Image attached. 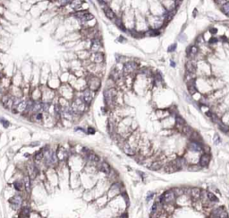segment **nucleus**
I'll return each mask as SVG.
<instances>
[{
    "label": "nucleus",
    "mask_w": 229,
    "mask_h": 218,
    "mask_svg": "<svg viewBox=\"0 0 229 218\" xmlns=\"http://www.w3.org/2000/svg\"><path fill=\"white\" fill-rule=\"evenodd\" d=\"M124 192H125L124 185L120 180H116L115 182H112L110 184L109 188H108L107 192H106V195H107L108 198L110 200V199H112V198H116V197H117V196H119V195H121Z\"/></svg>",
    "instance_id": "obj_1"
},
{
    "label": "nucleus",
    "mask_w": 229,
    "mask_h": 218,
    "mask_svg": "<svg viewBox=\"0 0 229 218\" xmlns=\"http://www.w3.org/2000/svg\"><path fill=\"white\" fill-rule=\"evenodd\" d=\"M141 59L136 58H131L130 60L123 64V74L125 75H136L138 69L141 67Z\"/></svg>",
    "instance_id": "obj_2"
},
{
    "label": "nucleus",
    "mask_w": 229,
    "mask_h": 218,
    "mask_svg": "<svg viewBox=\"0 0 229 218\" xmlns=\"http://www.w3.org/2000/svg\"><path fill=\"white\" fill-rule=\"evenodd\" d=\"M85 78L87 83V88L95 93H98L100 90L101 86H102V77L88 73Z\"/></svg>",
    "instance_id": "obj_3"
},
{
    "label": "nucleus",
    "mask_w": 229,
    "mask_h": 218,
    "mask_svg": "<svg viewBox=\"0 0 229 218\" xmlns=\"http://www.w3.org/2000/svg\"><path fill=\"white\" fill-rule=\"evenodd\" d=\"M8 202H9L10 206H11L14 210L19 211V210L21 209V207L22 206L23 202H24L23 196H22V193L17 192L16 194H14L13 197H11V198L8 199Z\"/></svg>",
    "instance_id": "obj_4"
},
{
    "label": "nucleus",
    "mask_w": 229,
    "mask_h": 218,
    "mask_svg": "<svg viewBox=\"0 0 229 218\" xmlns=\"http://www.w3.org/2000/svg\"><path fill=\"white\" fill-rule=\"evenodd\" d=\"M79 93H80L79 96L85 102V104L88 105L89 107L92 104V102H93V101L96 97V94H97V93L90 90L89 88H85L84 90L79 92Z\"/></svg>",
    "instance_id": "obj_5"
},
{
    "label": "nucleus",
    "mask_w": 229,
    "mask_h": 218,
    "mask_svg": "<svg viewBox=\"0 0 229 218\" xmlns=\"http://www.w3.org/2000/svg\"><path fill=\"white\" fill-rule=\"evenodd\" d=\"M200 54V49L196 46L193 42L189 44L185 49V59H196Z\"/></svg>",
    "instance_id": "obj_6"
},
{
    "label": "nucleus",
    "mask_w": 229,
    "mask_h": 218,
    "mask_svg": "<svg viewBox=\"0 0 229 218\" xmlns=\"http://www.w3.org/2000/svg\"><path fill=\"white\" fill-rule=\"evenodd\" d=\"M103 48H104V45H103L102 38L101 37L93 38L90 40V49H89L90 53L103 51Z\"/></svg>",
    "instance_id": "obj_7"
},
{
    "label": "nucleus",
    "mask_w": 229,
    "mask_h": 218,
    "mask_svg": "<svg viewBox=\"0 0 229 218\" xmlns=\"http://www.w3.org/2000/svg\"><path fill=\"white\" fill-rule=\"evenodd\" d=\"M211 162H212V154L201 153L200 155L198 163L201 167V169L203 170V169H208L210 167V165L211 164Z\"/></svg>",
    "instance_id": "obj_8"
},
{
    "label": "nucleus",
    "mask_w": 229,
    "mask_h": 218,
    "mask_svg": "<svg viewBox=\"0 0 229 218\" xmlns=\"http://www.w3.org/2000/svg\"><path fill=\"white\" fill-rule=\"evenodd\" d=\"M89 60L93 64H104L106 63V54L104 51L90 53Z\"/></svg>",
    "instance_id": "obj_9"
},
{
    "label": "nucleus",
    "mask_w": 229,
    "mask_h": 218,
    "mask_svg": "<svg viewBox=\"0 0 229 218\" xmlns=\"http://www.w3.org/2000/svg\"><path fill=\"white\" fill-rule=\"evenodd\" d=\"M160 197H161L162 204H175L176 197H175L174 191L172 190V188L165 190V191L160 195Z\"/></svg>",
    "instance_id": "obj_10"
},
{
    "label": "nucleus",
    "mask_w": 229,
    "mask_h": 218,
    "mask_svg": "<svg viewBox=\"0 0 229 218\" xmlns=\"http://www.w3.org/2000/svg\"><path fill=\"white\" fill-rule=\"evenodd\" d=\"M197 69H198V62L196 59H185V62L184 63V70L185 72L197 75Z\"/></svg>",
    "instance_id": "obj_11"
},
{
    "label": "nucleus",
    "mask_w": 229,
    "mask_h": 218,
    "mask_svg": "<svg viewBox=\"0 0 229 218\" xmlns=\"http://www.w3.org/2000/svg\"><path fill=\"white\" fill-rule=\"evenodd\" d=\"M101 10H102V12H103L104 15L106 16V18H107L108 21H110L111 22H113V21L115 20V18L116 17V14L112 10V8L109 7V5H108V4L105 5L104 7H101Z\"/></svg>",
    "instance_id": "obj_12"
},
{
    "label": "nucleus",
    "mask_w": 229,
    "mask_h": 218,
    "mask_svg": "<svg viewBox=\"0 0 229 218\" xmlns=\"http://www.w3.org/2000/svg\"><path fill=\"white\" fill-rule=\"evenodd\" d=\"M160 125L162 128H167V129H174V116L170 115L169 117L164 119L163 120H160Z\"/></svg>",
    "instance_id": "obj_13"
},
{
    "label": "nucleus",
    "mask_w": 229,
    "mask_h": 218,
    "mask_svg": "<svg viewBox=\"0 0 229 218\" xmlns=\"http://www.w3.org/2000/svg\"><path fill=\"white\" fill-rule=\"evenodd\" d=\"M165 163H166V162H164L162 160L155 159L153 161V162L151 163V165L149 168V170L152 171V172H160L161 170L163 169L164 165H165Z\"/></svg>",
    "instance_id": "obj_14"
},
{
    "label": "nucleus",
    "mask_w": 229,
    "mask_h": 218,
    "mask_svg": "<svg viewBox=\"0 0 229 218\" xmlns=\"http://www.w3.org/2000/svg\"><path fill=\"white\" fill-rule=\"evenodd\" d=\"M23 185H24V191L26 194H30L32 192V179L28 174H25L22 178Z\"/></svg>",
    "instance_id": "obj_15"
},
{
    "label": "nucleus",
    "mask_w": 229,
    "mask_h": 218,
    "mask_svg": "<svg viewBox=\"0 0 229 218\" xmlns=\"http://www.w3.org/2000/svg\"><path fill=\"white\" fill-rule=\"evenodd\" d=\"M83 0H72V2L68 5V7L72 11L76 12L83 9Z\"/></svg>",
    "instance_id": "obj_16"
},
{
    "label": "nucleus",
    "mask_w": 229,
    "mask_h": 218,
    "mask_svg": "<svg viewBox=\"0 0 229 218\" xmlns=\"http://www.w3.org/2000/svg\"><path fill=\"white\" fill-rule=\"evenodd\" d=\"M201 193V188L199 187H191V194L190 197L192 200H199Z\"/></svg>",
    "instance_id": "obj_17"
},
{
    "label": "nucleus",
    "mask_w": 229,
    "mask_h": 218,
    "mask_svg": "<svg viewBox=\"0 0 229 218\" xmlns=\"http://www.w3.org/2000/svg\"><path fill=\"white\" fill-rule=\"evenodd\" d=\"M193 43H194L196 46H198L200 49L202 48V47H204L205 45H207V43H206L204 38H203L202 33H199V34H197V35L195 36L194 41H193Z\"/></svg>",
    "instance_id": "obj_18"
},
{
    "label": "nucleus",
    "mask_w": 229,
    "mask_h": 218,
    "mask_svg": "<svg viewBox=\"0 0 229 218\" xmlns=\"http://www.w3.org/2000/svg\"><path fill=\"white\" fill-rule=\"evenodd\" d=\"M207 198L210 203L214 205H218L219 203V198L217 196V194L212 191H210V190H207Z\"/></svg>",
    "instance_id": "obj_19"
},
{
    "label": "nucleus",
    "mask_w": 229,
    "mask_h": 218,
    "mask_svg": "<svg viewBox=\"0 0 229 218\" xmlns=\"http://www.w3.org/2000/svg\"><path fill=\"white\" fill-rule=\"evenodd\" d=\"M13 187L16 192L22 193L24 189V185H23V180H16L13 182Z\"/></svg>",
    "instance_id": "obj_20"
},
{
    "label": "nucleus",
    "mask_w": 229,
    "mask_h": 218,
    "mask_svg": "<svg viewBox=\"0 0 229 218\" xmlns=\"http://www.w3.org/2000/svg\"><path fill=\"white\" fill-rule=\"evenodd\" d=\"M43 155H44V152H43L42 148L40 150L37 151L36 153H34V154H33V162L36 163V164L39 165V163H42Z\"/></svg>",
    "instance_id": "obj_21"
},
{
    "label": "nucleus",
    "mask_w": 229,
    "mask_h": 218,
    "mask_svg": "<svg viewBox=\"0 0 229 218\" xmlns=\"http://www.w3.org/2000/svg\"><path fill=\"white\" fill-rule=\"evenodd\" d=\"M175 41L178 42V43H182V44H184L188 41V36L187 34L184 32V33H179V34H178L175 38Z\"/></svg>",
    "instance_id": "obj_22"
},
{
    "label": "nucleus",
    "mask_w": 229,
    "mask_h": 218,
    "mask_svg": "<svg viewBox=\"0 0 229 218\" xmlns=\"http://www.w3.org/2000/svg\"><path fill=\"white\" fill-rule=\"evenodd\" d=\"M218 10L220 11V13L225 15L226 18L229 19V1H227L226 3H225L221 7L218 8Z\"/></svg>",
    "instance_id": "obj_23"
},
{
    "label": "nucleus",
    "mask_w": 229,
    "mask_h": 218,
    "mask_svg": "<svg viewBox=\"0 0 229 218\" xmlns=\"http://www.w3.org/2000/svg\"><path fill=\"white\" fill-rule=\"evenodd\" d=\"M177 49H178V42L175 41L170 43V44L167 47V52L169 53V54H174V53L176 52Z\"/></svg>",
    "instance_id": "obj_24"
},
{
    "label": "nucleus",
    "mask_w": 229,
    "mask_h": 218,
    "mask_svg": "<svg viewBox=\"0 0 229 218\" xmlns=\"http://www.w3.org/2000/svg\"><path fill=\"white\" fill-rule=\"evenodd\" d=\"M172 188V190L174 191V195H175V197L176 198H178V197H180V196H183V195H184V186L182 187V186H178V187H173V188Z\"/></svg>",
    "instance_id": "obj_25"
},
{
    "label": "nucleus",
    "mask_w": 229,
    "mask_h": 218,
    "mask_svg": "<svg viewBox=\"0 0 229 218\" xmlns=\"http://www.w3.org/2000/svg\"><path fill=\"white\" fill-rule=\"evenodd\" d=\"M211 36H216L218 34V28L215 25V24H211L210 26H208V28L206 30Z\"/></svg>",
    "instance_id": "obj_26"
},
{
    "label": "nucleus",
    "mask_w": 229,
    "mask_h": 218,
    "mask_svg": "<svg viewBox=\"0 0 229 218\" xmlns=\"http://www.w3.org/2000/svg\"><path fill=\"white\" fill-rule=\"evenodd\" d=\"M212 142H213L214 146H220L222 144V138H221L220 135L218 133L215 132V134L213 135V137H212Z\"/></svg>",
    "instance_id": "obj_27"
},
{
    "label": "nucleus",
    "mask_w": 229,
    "mask_h": 218,
    "mask_svg": "<svg viewBox=\"0 0 229 218\" xmlns=\"http://www.w3.org/2000/svg\"><path fill=\"white\" fill-rule=\"evenodd\" d=\"M187 171L189 172H200L201 171V167L200 166L199 163H192V164H189L187 169Z\"/></svg>",
    "instance_id": "obj_28"
},
{
    "label": "nucleus",
    "mask_w": 229,
    "mask_h": 218,
    "mask_svg": "<svg viewBox=\"0 0 229 218\" xmlns=\"http://www.w3.org/2000/svg\"><path fill=\"white\" fill-rule=\"evenodd\" d=\"M156 193L154 192V191H149L148 193H147V195H146V198H145V200H146V202L147 203H149L150 201H152V200H154L155 199V198H156Z\"/></svg>",
    "instance_id": "obj_29"
},
{
    "label": "nucleus",
    "mask_w": 229,
    "mask_h": 218,
    "mask_svg": "<svg viewBox=\"0 0 229 218\" xmlns=\"http://www.w3.org/2000/svg\"><path fill=\"white\" fill-rule=\"evenodd\" d=\"M116 41L117 43L125 44V43L128 42V39H127L126 36H124V35H123V34H120V35H118V36L116 37Z\"/></svg>",
    "instance_id": "obj_30"
},
{
    "label": "nucleus",
    "mask_w": 229,
    "mask_h": 218,
    "mask_svg": "<svg viewBox=\"0 0 229 218\" xmlns=\"http://www.w3.org/2000/svg\"><path fill=\"white\" fill-rule=\"evenodd\" d=\"M71 2H72V0H57V4L58 6H60L61 7H67Z\"/></svg>",
    "instance_id": "obj_31"
},
{
    "label": "nucleus",
    "mask_w": 229,
    "mask_h": 218,
    "mask_svg": "<svg viewBox=\"0 0 229 218\" xmlns=\"http://www.w3.org/2000/svg\"><path fill=\"white\" fill-rule=\"evenodd\" d=\"M228 0H212L213 4L215 5V7H217L218 8L221 7L225 3H226Z\"/></svg>",
    "instance_id": "obj_32"
},
{
    "label": "nucleus",
    "mask_w": 229,
    "mask_h": 218,
    "mask_svg": "<svg viewBox=\"0 0 229 218\" xmlns=\"http://www.w3.org/2000/svg\"><path fill=\"white\" fill-rule=\"evenodd\" d=\"M85 129H86V134L87 135H95L96 132H97L96 128L94 127H92V126H88L87 128H85Z\"/></svg>",
    "instance_id": "obj_33"
},
{
    "label": "nucleus",
    "mask_w": 229,
    "mask_h": 218,
    "mask_svg": "<svg viewBox=\"0 0 229 218\" xmlns=\"http://www.w3.org/2000/svg\"><path fill=\"white\" fill-rule=\"evenodd\" d=\"M0 123L2 124V126L5 127V128H7L9 126H10V123H9V121L7 120H6L5 118H0Z\"/></svg>",
    "instance_id": "obj_34"
},
{
    "label": "nucleus",
    "mask_w": 229,
    "mask_h": 218,
    "mask_svg": "<svg viewBox=\"0 0 229 218\" xmlns=\"http://www.w3.org/2000/svg\"><path fill=\"white\" fill-rule=\"evenodd\" d=\"M169 67H170L171 68H176V67H177V62L175 61V59H169Z\"/></svg>",
    "instance_id": "obj_35"
},
{
    "label": "nucleus",
    "mask_w": 229,
    "mask_h": 218,
    "mask_svg": "<svg viewBox=\"0 0 229 218\" xmlns=\"http://www.w3.org/2000/svg\"><path fill=\"white\" fill-rule=\"evenodd\" d=\"M97 2H98V6H99L100 7H104L105 5L108 4V3L106 2V0H97Z\"/></svg>",
    "instance_id": "obj_36"
},
{
    "label": "nucleus",
    "mask_w": 229,
    "mask_h": 218,
    "mask_svg": "<svg viewBox=\"0 0 229 218\" xmlns=\"http://www.w3.org/2000/svg\"><path fill=\"white\" fill-rule=\"evenodd\" d=\"M198 15H199V10H198L197 7H195V8L193 9V11H192V17H193V18H197Z\"/></svg>",
    "instance_id": "obj_37"
},
{
    "label": "nucleus",
    "mask_w": 229,
    "mask_h": 218,
    "mask_svg": "<svg viewBox=\"0 0 229 218\" xmlns=\"http://www.w3.org/2000/svg\"><path fill=\"white\" fill-rule=\"evenodd\" d=\"M39 144H40L39 142H33V143H32L30 146H39Z\"/></svg>",
    "instance_id": "obj_38"
},
{
    "label": "nucleus",
    "mask_w": 229,
    "mask_h": 218,
    "mask_svg": "<svg viewBox=\"0 0 229 218\" xmlns=\"http://www.w3.org/2000/svg\"><path fill=\"white\" fill-rule=\"evenodd\" d=\"M1 94H2V91H1V88H0V96H1ZM2 97V96H1Z\"/></svg>",
    "instance_id": "obj_39"
},
{
    "label": "nucleus",
    "mask_w": 229,
    "mask_h": 218,
    "mask_svg": "<svg viewBox=\"0 0 229 218\" xmlns=\"http://www.w3.org/2000/svg\"><path fill=\"white\" fill-rule=\"evenodd\" d=\"M228 31H229V26H228Z\"/></svg>",
    "instance_id": "obj_40"
},
{
    "label": "nucleus",
    "mask_w": 229,
    "mask_h": 218,
    "mask_svg": "<svg viewBox=\"0 0 229 218\" xmlns=\"http://www.w3.org/2000/svg\"><path fill=\"white\" fill-rule=\"evenodd\" d=\"M216 218H218V217H216Z\"/></svg>",
    "instance_id": "obj_41"
}]
</instances>
